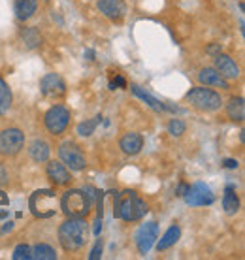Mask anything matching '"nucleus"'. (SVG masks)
Here are the masks:
<instances>
[{"label":"nucleus","mask_w":245,"mask_h":260,"mask_svg":"<svg viewBox=\"0 0 245 260\" xmlns=\"http://www.w3.org/2000/svg\"><path fill=\"white\" fill-rule=\"evenodd\" d=\"M219 49H221V46H217V44H213V46L207 47V53H211V55H217V53H221Z\"/></svg>","instance_id":"33"},{"label":"nucleus","mask_w":245,"mask_h":260,"mask_svg":"<svg viewBox=\"0 0 245 260\" xmlns=\"http://www.w3.org/2000/svg\"><path fill=\"white\" fill-rule=\"evenodd\" d=\"M85 55L89 57V60H93V57H95V53H93V51H87V53H85Z\"/></svg>","instance_id":"35"},{"label":"nucleus","mask_w":245,"mask_h":260,"mask_svg":"<svg viewBox=\"0 0 245 260\" xmlns=\"http://www.w3.org/2000/svg\"><path fill=\"white\" fill-rule=\"evenodd\" d=\"M226 113H228V117L236 121V123H243L245 119V102L241 96H236L232 98L228 104H226Z\"/></svg>","instance_id":"17"},{"label":"nucleus","mask_w":245,"mask_h":260,"mask_svg":"<svg viewBox=\"0 0 245 260\" xmlns=\"http://www.w3.org/2000/svg\"><path fill=\"white\" fill-rule=\"evenodd\" d=\"M58 156L65 162V166H68L70 170H76V172H79V170H83L87 166L83 151L72 142H65L58 147Z\"/></svg>","instance_id":"8"},{"label":"nucleus","mask_w":245,"mask_h":260,"mask_svg":"<svg viewBox=\"0 0 245 260\" xmlns=\"http://www.w3.org/2000/svg\"><path fill=\"white\" fill-rule=\"evenodd\" d=\"M223 208H225V211L228 215H234L239 209V198L236 194L234 187H230V185L226 187L225 196H223Z\"/></svg>","instance_id":"22"},{"label":"nucleus","mask_w":245,"mask_h":260,"mask_svg":"<svg viewBox=\"0 0 245 260\" xmlns=\"http://www.w3.org/2000/svg\"><path fill=\"white\" fill-rule=\"evenodd\" d=\"M198 81H200L202 85H206V87H219V89H225V91L230 89L228 81H226L215 68H204V70H200Z\"/></svg>","instance_id":"15"},{"label":"nucleus","mask_w":245,"mask_h":260,"mask_svg":"<svg viewBox=\"0 0 245 260\" xmlns=\"http://www.w3.org/2000/svg\"><path fill=\"white\" fill-rule=\"evenodd\" d=\"M187 190H189V187H187V185H185V183H183V185H181V187H179V196H183V194H185V192H187Z\"/></svg>","instance_id":"34"},{"label":"nucleus","mask_w":245,"mask_h":260,"mask_svg":"<svg viewBox=\"0 0 245 260\" xmlns=\"http://www.w3.org/2000/svg\"><path fill=\"white\" fill-rule=\"evenodd\" d=\"M100 121H102V115H97V117H93V119H89V121L81 123L78 126V134H79V136H83V138L90 136V134H95V130H97V126H98V123H100Z\"/></svg>","instance_id":"25"},{"label":"nucleus","mask_w":245,"mask_h":260,"mask_svg":"<svg viewBox=\"0 0 245 260\" xmlns=\"http://www.w3.org/2000/svg\"><path fill=\"white\" fill-rule=\"evenodd\" d=\"M60 209L66 217H81L85 219L90 211V200L83 190L70 189L60 198Z\"/></svg>","instance_id":"3"},{"label":"nucleus","mask_w":245,"mask_h":260,"mask_svg":"<svg viewBox=\"0 0 245 260\" xmlns=\"http://www.w3.org/2000/svg\"><path fill=\"white\" fill-rule=\"evenodd\" d=\"M132 92H134L136 96L138 98H142L143 102H147L151 108L155 111H168V110H174V108H170V106H166V104H162L161 100H157V98H153L151 94H147L145 91H142L138 85H132Z\"/></svg>","instance_id":"20"},{"label":"nucleus","mask_w":245,"mask_h":260,"mask_svg":"<svg viewBox=\"0 0 245 260\" xmlns=\"http://www.w3.org/2000/svg\"><path fill=\"white\" fill-rule=\"evenodd\" d=\"M145 213H147V204L134 190H125L122 194H117L115 204H113V215L117 219L134 222L140 221Z\"/></svg>","instance_id":"2"},{"label":"nucleus","mask_w":245,"mask_h":260,"mask_svg":"<svg viewBox=\"0 0 245 260\" xmlns=\"http://www.w3.org/2000/svg\"><path fill=\"white\" fill-rule=\"evenodd\" d=\"M28 208L33 211L34 217L38 219H49L57 211V196L55 190L51 189H40L36 190L30 200H28Z\"/></svg>","instance_id":"4"},{"label":"nucleus","mask_w":245,"mask_h":260,"mask_svg":"<svg viewBox=\"0 0 245 260\" xmlns=\"http://www.w3.org/2000/svg\"><path fill=\"white\" fill-rule=\"evenodd\" d=\"M102 256V240H97V243H95V247H93V251H90L89 258L90 260H98Z\"/></svg>","instance_id":"30"},{"label":"nucleus","mask_w":245,"mask_h":260,"mask_svg":"<svg viewBox=\"0 0 245 260\" xmlns=\"http://www.w3.org/2000/svg\"><path fill=\"white\" fill-rule=\"evenodd\" d=\"M157 236H159V224L157 222H145L136 232V245L142 254H147L149 249L153 247Z\"/></svg>","instance_id":"10"},{"label":"nucleus","mask_w":245,"mask_h":260,"mask_svg":"<svg viewBox=\"0 0 245 260\" xmlns=\"http://www.w3.org/2000/svg\"><path fill=\"white\" fill-rule=\"evenodd\" d=\"M215 70L219 72L225 79L239 78L238 64H236V62H234L228 55H223V53H217V55H215Z\"/></svg>","instance_id":"13"},{"label":"nucleus","mask_w":245,"mask_h":260,"mask_svg":"<svg viewBox=\"0 0 245 260\" xmlns=\"http://www.w3.org/2000/svg\"><path fill=\"white\" fill-rule=\"evenodd\" d=\"M223 164H225V168H230V170L238 168V160H234V158H225Z\"/></svg>","instance_id":"32"},{"label":"nucleus","mask_w":245,"mask_h":260,"mask_svg":"<svg viewBox=\"0 0 245 260\" xmlns=\"http://www.w3.org/2000/svg\"><path fill=\"white\" fill-rule=\"evenodd\" d=\"M187 100L200 111H217L223 104V98H221L219 92L207 89L206 85L191 89L187 92Z\"/></svg>","instance_id":"5"},{"label":"nucleus","mask_w":245,"mask_h":260,"mask_svg":"<svg viewBox=\"0 0 245 260\" xmlns=\"http://www.w3.org/2000/svg\"><path fill=\"white\" fill-rule=\"evenodd\" d=\"M168 132H170L172 136H181V134L185 132V123L179 121V119H172L170 124H168Z\"/></svg>","instance_id":"28"},{"label":"nucleus","mask_w":245,"mask_h":260,"mask_svg":"<svg viewBox=\"0 0 245 260\" xmlns=\"http://www.w3.org/2000/svg\"><path fill=\"white\" fill-rule=\"evenodd\" d=\"M179 236H181L179 226H170L166 232H164V236L159 240L157 249H159V251H166V249H170L172 245H175V241L179 240Z\"/></svg>","instance_id":"21"},{"label":"nucleus","mask_w":245,"mask_h":260,"mask_svg":"<svg viewBox=\"0 0 245 260\" xmlns=\"http://www.w3.org/2000/svg\"><path fill=\"white\" fill-rule=\"evenodd\" d=\"M89 236V224L81 217H68L58 228V241L66 253H76L85 245Z\"/></svg>","instance_id":"1"},{"label":"nucleus","mask_w":245,"mask_h":260,"mask_svg":"<svg viewBox=\"0 0 245 260\" xmlns=\"http://www.w3.org/2000/svg\"><path fill=\"white\" fill-rule=\"evenodd\" d=\"M21 38H23V42H25L28 47H38L40 44H42V36H40V32L36 30V28H25L23 32H21Z\"/></svg>","instance_id":"26"},{"label":"nucleus","mask_w":245,"mask_h":260,"mask_svg":"<svg viewBox=\"0 0 245 260\" xmlns=\"http://www.w3.org/2000/svg\"><path fill=\"white\" fill-rule=\"evenodd\" d=\"M8 183V170L4 168V164L0 162V187H4Z\"/></svg>","instance_id":"31"},{"label":"nucleus","mask_w":245,"mask_h":260,"mask_svg":"<svg viewBox=\"0 0 245 260\" xmlns=\"http://www.w3.org/2000/svg\"><path fill=\"white\" fill-rule=\"evenodd\" d=\"M97 6L111 21H121L125 15V4L121 0H98Z\"/></svg>","instance_id":"14"},{"label":"nucleus","mask_w":245,"mask_h":260,"mask_svg":"<svg viewBox=\"0 0 245 260\" xmlns=\"http://www.w3.org/2000/svg\"><path fill=\"white\" fill-rule=\"evenodd\" d=\"M13 102V94H12V89H10V85L4 81V79L0 78V117L10 110V106Z\"/></svg>","instance_id":"23"},{"label":"nucleus","mask_w":245,"mask_h":260,"mask_svg":"<svg viewBox=\"0 0 245 260\" xmlns=\"http://www.w3.org/2000/svg\"><path fill=\"white\" fill-rule=\"evenodd\" d=\"M45 172H47V177H49L55 185H58V187H66V185H70L72 176H70V172H68V168H66L65 164L57 162V160H51V162H47Z\"/></svg>","instance_id":"12"},{"label":"nucleus","mask_w":245,"mask_h":260,"mask_svg":"<svg viewBox=\"0 0 245 260\" xmlns=\"http://www.w3.org/2000/svg\"><path fill=\"white\" fill-rule=\"evenodd\" d=\"M183 198H185V202H187L189 206H194V208H198V206H209L215 200L211 189L207 187L206 183H194L193 187H189V190L183 194Z\"/></svg>","instance_id":"9"},{"label":"nucleus","mask_w":245,"mask_h":260,"mask_svg":"<svg viewBox=\"0 0 245 260\" xmlns=\"http://www.w3.org/2000/svg\"><path fill=\"white\" fill-rule=\"evenodd\" d=\"M45 128L49 130L51 134L58 136V134H63L66 128H68V124H70V111L66 110L65 106H53L49 108V111L45 113Z\"/></svg>","instance_id":"6"},{"label":"nucleus","mask_w":245,"mask_h":260,"mask_svg":"<svg viewBox=\"0 0 245 260\" xmlns=\"http://www.w3.org/2000/svg\"><path fill=\"white\" fill-rule=\"evenodd\" d=\"M119 147L122 149L125 155H130L134 156L138 155L143 147V138L140 134H136V132H129V134H125L121 138V142H119Z\"/></svg>","instance_id":"16"},{"label":"nucleus","mask_w":245,"mask_h":260,"mask_svg":"<svg viewBox=\"0 0 245 260\" xmlns=\"http://www.w3.org/2000/svg\"><path fill=\"white\" fill-rule=\"evenodd\" d=\"M38 10V0H17L15 2V15L17 19H30Z\"/></svg>","instance_id":"18"},{"label":"nucleus","mask_w":245,"mask_h":260,"mask_svg":"<svg viewBox=\"0 0 245 260\" xmlns=\"http://www.w3.org/2000/svg\"><path fill=\"white\" fill-rule=\"evenodd\" d=\"M8 204H10V200H8V196L0 190V221L2 219H6L8 215H10V211H8Z\"/></svg>","instance_id":"29"},{"label":"nucleus","mask_w":245,"mask_h":260,"mask_svg":"<svg viewBox=\"0 0 245 260\" xmlns=\"http://www.w3.org/2000/svg\"><path fill=\"white\" fill-rule=\"evenodd\" d=\"M33 258V253H30V247L28 245H17L15 251H13V260H30Z\"/></svg>","instance_id":"27"},{"label":"nucleus","mask_w":245,"mask_h":260,"mask_svg":"<svg viewBox=\"0 0 245 260\" xmlns=\"http://www.w3.org/2000/svg\"><path fill=\"white\" fill-rule=\"evenodd\" d=\"M30 253H33V258H36V260H55L57 258L55 249L49 247V245H45V243H40V245H36L34 249H30Z\"/></svg>","instance_id":"24"},{"label":"nucleus","mask_w":245,"mask_h":260,"mask_svg":"<svg viewBox=\"0 0 245 260\" xmlns=\"http://www.w3.org/2000/svg\"><path fill=\"white\" fill-rule=\"evenodd\" d=\"M40 87H42V92H44L45 96L57 98L63 96L66 92V85L58 74H47V76H44L42 81H40Z\"/></svg>","instance_id":"11"},{"label":"nucleus","mask_w":245,"mask_h":260,"mask_svg":"<svg viewBox=\"0 0 245 260\" xmlns=\"http://www.w3.org/2000/svg\"><path fill=\"white\" fill-rule=\"evenodd\" d=\"M28 153H30L33 160H36V162H47L51 149H49V145L44 140H34L30 143V147H28Z\"/></svg>","instance_id":"19"},{"label":"nucleus","mask_w":245,"mask_h":260,"mask_svg":"<svg viewBox=\"0 0 245 260\" xmlns=\"http://www.w3.org/2000/svg\"><path fill=\"white\" fill-rule=\"evenodd\" d=\"M25 145V134L19 128H6L0 132V155L15 156Z\"/></svg>","instance_id":"7"}]
</instances>
